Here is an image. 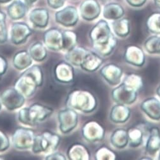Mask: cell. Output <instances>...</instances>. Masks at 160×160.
Instances as JSON below:
<instances>
[{"instance_id": "obj_1", "label": "cell", "mask_w": 160, "mask_h": 160, "mask_svg": "<svg viewBox=\"0 0 160 160\" xmlns=\"http://www.w3.org/2000/svg\"><path fill=\"white\" fill-rule=\"evenodd\" d=\"M89 36L95 52L102 57L110 56L117 46V39L108 22L104 20H101L93 27Z\"/></svg>"}, {"instance_id": "obj_2", "label": "cell", "mask_w": 160, "mask_h": 160, "mask_svg": "<svg viewBox=\"0 0 160 160\" xmlns=\"http://www.w3.org/2000/svg\"><path fill=\"white\" fill-rule=\"evenodd\" d=\"M142 86V78L140 75L129 73L125 77L122 83L112 90V99L118 104H132L136 101L138 92Z\"/></svg>"}, {"instance_id": "obj_3", "label": "cell", "mask_w": 160, "mask_h": 160, "mask_svg": "<svg viewBox=\"0 0 160 160\" xmlns=\"http://www.w3.org/2000/svg\"><path fill=\"white\" fill-rule=\"evenodd\" d=\"M44 82V74L41 67L31 66L21 74L17 80L14 88L25 98L32 97L38 88L42 86Z\"/></svg>"}, {"instance_id": "obj_4", "label": "cell", "mask_w": 160, "mask_h": 160, "mask_svg": "<svg viewBox=\"0 0 160 160\" xmlns=\"http://www.w3.org/2000/svg\"><path fill=\"white\" fill-rule=\"evenodd\" d=\"M66 104L68 108L84 113L93 112L98 105L96 97L90 91L74 89L67 96Z\"/></svg>"}, {"instance_id": "obj_5", "label": "cell", "mask_w": 160, "mask_h": 160, "mask_svg": "<svg viewBox=\"0 0 160 160\" xmlns=\"http://www.w3.org/2000/svg\"><path fill=\"white\" fill-rule=\"evenodd\" d=\"M52 113V108L36 102L31 105L29 107L20 109L18 114V120L25 125L33 127L46 120Z\"/></svg>"}, {"instance_id": "obj_6", "label": "cell", "mask_w": 160, "mask_h": 160, "mask_svg": "<svg viewBox=\"0 0 160 160\" xmlns=\"http://www.w3.org/2000/svg\"><path fill=\"white\" fill-rule=\"evenodd\" d=\"M60 141V136L56 133L45 131L41 134L35 136L31 149L34 154H49L57 150Z\"/></svg>"}, {"instance_id": "obj_7", "label": "cell", "mask_w": 160, "mask_h": 160, "mask_svg": "<svg viewBox=\"0 0 160 160\" xmlns=\"http://www.w3.org/2000/svg\"><path fill=\"white\" fill-rule=\"evenodd\" d=\"M35 136L34 132L32 129L18 127L13 133L12 143L17 149L28 150L31 149Z\"/></svg>"}, {"instance_id": "obj_8", "label": "cell", "mask_w": 160, "mask_h": 160, "mask_svg": "<svg viewBox=\"0 0 160 160\" xmlns=\"http://www.w3.org/2000/svg\"><path fill=\"white\" fill-rule=\"evenodd\" d=\"M25 99L15 88H7L0 95L2 105L9 111L21 108L25 102Z\"/></svg>"}, {"instance_id": "obj_9", "label": "cell", "mask_w": 160, "mask_h": 160, "mask_svg": "<svg viewBox=\"0 0 160 160\" xmlns=\"http://www.w3.org/2000/svg\"><path fill=\"white\" fill-rule=\"evenodd\" d=\"M58 120L60 132L63 134H67L77 126L78 115L75 110L67 107L58 112Z\"/></svg>"}, {"instance_id": "obj_10", "label": "cell", "mask_w": 160, "mask_h": 160, "mask_svg": "<svg viewBox=\"0 0 160 160\" xmlns=\"http://www.w3.org/2000/svg\"><path fill=\"white\" fill-rule=\"evenodd\" d=\"M82 135L88 142H99L104 138L105 129L101 123L96 121H88L82 127Z\"/></svg>"}, {"instance_id": "obj_11", "label": "cell", "mask_w": 160, "mask_h": 160, "mask_svg": "<svg viewBox=\"0 0 160 160\" xmlns=\"http://www.w3.org/2000/svg\"><path fill=\"white\" fill-rule=\"evenodd\" d=\"M99 73L108 84L115 86L120 84L123 70L117 64L110 63L102 67L99 70Z\"/></svg>"}, {"instance_id": "obj_12", "label": "cell", "mask_w": 160, "mask_h": 160, "mask_svg": "<svg viewBox=\"0 0 160 160\" xmlns=\"http://www.w3.org/2000/svg\"><path fill=\"white\" fill-rule=\"evenodd\" d=\"M54 75L57 82L62 84H70L73 81L75 77L73 67L67 61L60 62L55 67Z\"/></svg>"}, {"instance_id": "obj_13", "label": "cell", "mask_w": 160, "mask_h": 160, "mask_svg": "<svg viewBox=\"0 0 160 160\" xmlns=\"http://www.w3.org/2000/svg\"><path fill=\"white\" fill-rule=\"evenodd\" d=\"M125 61L133 66L141 67L146 62L145 55L143 50L135 45L126 46L123 54Z\"/></svg>"}, {"instance_id": "obj_14", "label": "cell", "mask_w": 160, "mask_h": 160, "mask_svg": "<svg viewBox=\"0 0 160 160\" xmlns=\"http://www.w3.org/2000/svg\"><path fill=\"white\" fill-rule=\"evenodd\" d=\"M32 31L29 27L24 23H15L10 31V41L15 44L19 45L24 43L31 35Z\"/></svg>"}, {"instance_id": "obj_15", "label": "cell", "mask_w": 160, "mask_h": 160, "mask_svg": "<svg viewBox=\"0 0 160 160\" xmlns=\"http://www.w3.org/2000/svg\"><path fill=\"white\" fill-rule=\"evenodd\" d=\"M44 44L50 50L58 51L63 49V32L56 28L48 30L43 36Z\"/></svg>"}, {"instance_id": "obj_16", "label": "cell", "mask_w": 160, "mask_h": 160, "mask_svg": "<svg viewBox=\"0 0 160 160\" xmlns=\"http://www.w3.org/2000/svg\"><path fill=\"white\" fill-rule=\"evenodd\" d=\"M141 110L151 120H160V101L151 97L144 99L141 104Z\"/></svg>"}, {"instance_id": "obj_17", "label": "cell", "mask_w": 160, "mask_h": 160, "mask_svg": "<svg viewBox=\"0 0 160 160\" xmlns=\"http://www.w3.org/2000/svg\"><path fill=\"white\" fill-rule=\"evenodd\" d=\"M56 21L65 26H74L78 20V15L77 10L75 7H68L58 12L55 15Z\"/></svg>"}, {"instance_id": "obj_18", "label": "cell", "mask_w": 160, "mask_h": 160, "mask_svg": "<svg viewBox=\"0 0 160 160\" xmlns=\"http://www.w3.org/2000/svg\"><path fill=\"white\" fill-rule=\"evenodd\" d=\"M104 60L96 52L89 51L84 57L80 67L88 72H94L98 70L102 65Z\"/></svg>"}, {"instance_id": "obj_19", "label": "cell", "mask_w": 160, "mask_h": 160, "mask_svg": "<svg viewBox=\"0 0 160 160\" xmlns=\"http://www.w3.org/2000/svg\"><path fill=\"white\" fill-rule=\"evenodd\" d=\"M82 17L88 21H91L100 14L101 8L99 4L96 0H85L80 8Z\"/></svg>"}, {"instance_id": "obj_20", "label": "cell", "mask_w": 160, "mask_h": 160, "mask_svg": "<svg viewBox=\"0 0 160 160\" xmlns=\"http://www.w3.org/2000/svg\"><path fill=\"white\" fill-rule=\"evenodd\" d=\"M130 115V109L127 105L117 103L110 111V119L115 123H124L128 121Z\"/></svg>"}, {"instance_id": "obj_21", "label": "cell", "mask_w": 160, "mask_h": 160, "mask_svg": "<svg viewBox=\"0 0 160 160\" xmlns=\"http://www.w3.org/2000/svg\"><path fill=\"white\" fill-rule=\"evenodd\" d=\"M160 150V130L157 127L149 129V136L146 144V152L151 156H154Z\"/></svg>"}, {"instance_id": "obj_22", "label": "cell", "mask_w": 160, "mask_h": 160, "mask_svg": "<svg viewBox=\"0 0 160 160\" xmlns=\"http://www.w3.org/2000/svg\"><path fill=\"white\" fill-rule=\"evenodd\" d=\"M67 155L71 160H88L91 158L88 148L81 143H74L70 146Z\"/></svg>"}, {"instance_id": "obj_23", "label": "cell", "mask_w": 160, "mask_h": 160, "mask_svg": "<svg viewBox=\"0 0 160 160\" xmlns=\"http://www.w3.org/2000/svg\"><path fill=\"white\" fill-rule=\"evenodd\" d=\"M89 49L81 46H75L66 52L65 60L73 66L80 67Z\"/></svg>"}, {"instance_id": "obj_24", "label": "cell", "mask_w": 160, "mask_h": 160, "mask_svg": "<svg viewBox=\"0 0 160 160\" xmlns=\"http://www.w3.org/2000/svg\"><path fill=\"white\" fill-rule=\"evenodd\" d=\"M33 60L29 51L25 50L19 51L16 52L13 58V65L18 70H25L32 64Z\"/></svg>"}, {"instance_id": "obj_25", "label": "cell", "mask_w": 160, "mask_h": 160, "mask_svg": "<svg viewBox=\"0 0 160 160\" xmlns=\"http://www.w3.org/2000/svg\"><path fill=\"white\" fill-rule=\"evenodd\" d=\"M110 142L114 148L124 149L128 144L127 130L122 128L115 129L110 137Z\"/></svg>"}, {"instance_id": "obj_26", "label": "cell", "mask_w": 160, "mask_h": 160, "mask_svg": "<svg viewBox=\"0 0 160 160\" xmlns=\"http://www.w3.org/2000/svg\"><path fill=\"white\" fill-rule=\"evenodd\" d=\"M30 20L37 28H44L49 21V13L45 9H35L30 13Z\"/></svg>"}, {"instance_id": "obj_27", "label": "cell", "mask_w": 160, "mask_h": 160, "mask_svg": "<svg viewBox=\"0 0 160 160\" xmlns=\"http://www.w3.org/2000/svg\"><path fill=\"white\" fill-rule=\"evenodd\" d=\"M128 144L132 148H138L141 145L144 139V132L139 127H132L127 130Z\"/></svg>"}, {"instance_id": "obj_28", "label": "cell", "mask_w": 160, "mask_h": 160, "mask_svg": "<svg viewBox=\"0 0 160 160\" xmlns=\"http://www.w3.org/2000/svg\"><path fill=\"white\" fill-rule=\"evenodd\" d=\"M124 15L123 8L118 4L110 3L106 5L103 10V17L108 20H118Z\"/></svg>"}, {"instance_id": "obj_29", "label": "cell", "mask_w": 160, "mask_h": 160, "mask_svg": "<svg viewBox=\"0 0 160 160\" xmlns=\"http://www.w3.org/2000/svg\"><path fill=\"white\" fill-rule=\"evenodd\" d=\"M29 52L32 60L37 62L44 61L48 55L46 47L41 42H36L32 44Z\"/></svg>"}, {"instance_id": "obj_30", "label": "cell", "mask_w": 160, "mask_h": 160, "mask_svg": "<svg viewBox=\"0 0 160 160\" xmlns=\"http://www.w3.org/2000/svg\"><path fill=\"white\" fill-rule=\"evenodd\" d=\"M112 26L115 34L120 38H125L130 33V21L127 18L115 20Z\"/></svg>"}, {"instance_id": "obj_31", "label": "cell", "mask_w": 160, "mask_h": 160, "mask_svg": "<svg viewBox=\"0 0 160 160\" xmlns=\"http://www.w3.org/2000/svg\"><path fill=\"white\" fill-rule=\"evenodd\" d=\"M26 7L23 3L17 1L12 3L8 9V12L10 17L14 20H17L22 18L26 13Z\"/></svg>"}, {"instance_id": "obj_32", "label": "cell", "mask_w": 160, "mask_h": 160, "mask_svg": "<svg viewBox=\"0 0 160 160\" xmlns=\"http://www.w3.org/2000/svg\"><path fill=\"white\" fill-rule=\"evenodd\" d=\"M145 50L149 54H160V37L152 36L148 38L144 44Z\"/></svg>"}, {"instance_id": "obj_33", "label": "cell", "mask_w": 160, "mask_h": 160, "mask_svg": "<svg viewBox=\"0 0 160 160\" xmlns=\"http://www.w3.org/2000/svg\"><path fill=\"white\" fill-rule=\"evenodd\" d=\"M147 28L151 33L160 34V12L152 13L147 19Z\"/></svg>"}, {"instance_id": "obj_34", "label": "cell", "mask_w": 160, "mask_h": 160, "mask_svg": "<svg viewBox=\"0 0 160 160\" xmlns=\"http://www.w3.org/2000/svg\"><path fill=\"white\" fill-rule=\"evenodd\" d=\"M77 42V34L70 31H65L63 32V49L65 52L76 46Z\"/></svg>"}, {"instance_id": "obj_35", "label": "cell", "mask_w": 160, "mask_h": 160, "mask_svg": "<svg viewBox=\"0 0 160 160\" xmlns=\"http://www.w3.org/2000/svg\"><path fill=\"white\" fill-rule=\"evenodd\" d=\"M95 159L98 160H113L117 159V155L110 148L102 146L96 151Z\"/></svg>"}, {"instance_id": "obj_36", "label": "cell", "mask_w": 160, "mask_h": 160, "mask_svg": "<svg viewBox=\"0 0 160 160\" xmlns=\"http://www.w3.org/2000/svg\"><path fill=\"white\" fill-rule=\"evenodd\" d=\"M8 33L5 25V15L0 12V44H4L7 41Z\"/></svg>"}, {"instance_id": "obj_37", "label": "cell", "mask_w": 160, "mask_h": 160, "mask_svg": "<svg viewBox=\"0 0 160 160\" xmlns=\"http://www.w3.org/2000/svg\"><path fill=\"white\" fill-rule=\"evenodd\" d=\"M10 146V141L7 135L0 130V153L7 151Z\"/></svg>"}, {"instance_id": "obj_38", "label": "cell", "mask_w": 160, "mask_h": 160, "mask_svg": "<svg viewBox=\"0 0 160 160\" xmlns=\"http://www.w3.org/2000/svg\"><path fill=\"white\" fill-rule=\"evenodd\" d=\"M45 159L46 160H65L67 159V158L62 153L54 151L48 154L46 156Z\"/></svg>"}, {"instance_id": "obj_39", "label": "cell", "mask_w": 160, "mask_h": 160, "mask_svg": "<svg viewBox=\"0 0 160 160\" xmlns=\"http://www.w3.org/2000/svg\"><path fill=\"white\" fill-rule=\"evenodd\" d=\"M8 69V62L3 56L0 55V76L3 75Z\"/></svg>"}, {"instance_id": "obj_40", "label": "cell", "mask_w": 160, "mask_h": 160, "mask_svg": "<svg viewBox=\"0 0 160 160\" xmlns=\"http://www.w3.org/2000/svg\"><path fill=\"white\" fill-rule=\"evenodd\" d=\"M49 5L53 8H58L62 7L65 0H48Z\"/></svg>"}, {"instance_id": "obj_41", "label": "cell", "mask_w": 160, "mask_h": 160, "mask_svg": "<svg viewBox=\"0 0 160 160\" xmlns=\"http://www.w3.org/2000/svg\"><path fill=\"white\" fill-rule=\"evenodd\" d=\"M146 1V0H127V2L129 5L136 7L143 5L145 3Z\"/></svg>"}, {"instance_id": "obj_42", "label": "cell", "mask_w": 160, "mask_h": 160, "mask_svg": "<svg viewBox=\"0 0 160 160\" xmlns=\"http://www.w3.org/2000/svg\"><path fill=\"white\" fill-rule=\"evenodd\" d=\"M156 94L159 96V98H160V84L158 86V87L156 89Z\"/></svg>"}, {"instance_id": "obj_43", "label": "cell", "mask_w": 160, "mask_h": 160, "mask_svg": "<svg viewBox=\"0 0 160 160\" xmlns=\"http://www.w3.org/2000/svg\"><path fill=\"white\" fill-rule=\"evenodd\" d=\"M25 1L28 4H31L32 3L34 2L35 1H36V0H25Z\"/></svg>"}, {"instance_id": "obj_44", "label": "cell", "mask_w": 160, "mask_h": 160, "mask_svg": "<svg viewBox=\"0 0 160 160\" xmlns=\"http://www.w3.org/2000/svg\"><path fill=\"white\" fill-rule=\"evenodd\" d=\"M154 2H155L156 5L158 7L160 8V0H154Z\"/></svg>"}, {"instance_id": "obj_45", "label": "cell", "mask_w": 160, "mask_h": 160, "mask_svg": "<svg viewBox=\"0 0 160 160\" xmlns=\"http://www.w3.org/2000/svg\"><path fill=\"white\" fill-rule=\"evenodd\" d=\"M11 1V0H0V3H7Z\"/></svg>"}, {"instance_id": "obj_46", "label": "cell", "mask_w": 160, "mask_h": 160, "mask_svg": "<svg viewBox=\"0 0 160 160\" xmlns=\"http://www.w3.org/2000/svg\"><path fill=\"white\" fill-rule=\"evenodd\" d=\"M140 159H152L149 157H144V158H141Z\"/></svg>"}, {"instance_id": "obj_47", "label": "cell", "mask_w": 160, "mask_h": 160, "mask_svg": "<svg viewBox=\"0 0 160 160\" xmlns=\"http://www.w3.org/2000/svg\"><path fill=\"white\" fill-rule=\"evenodd\" d=\"M2 101H1V100H0V111H1V110H2Z\"/></svg>"}, {"instance_id": "obj_48", "label": "cell", "mask_w": 160, "mask_h": 160, "mask_svg": "<svg viewBox=\"0 0 160 160\" xmlns=\"http://www.w3.org/2000/svg\"><path fill=\"white\" fill-rule=\"evenodd\" d=\"M158 159L160 160V151L159 152V154H158Z\"/></svg>"}, {"instance_id": "obj_49", "label": "cell", "mask_w": 160, "mask_h": 160, "mask_svg": "<svg viewBox=\"0 0 160 160\" xmlns=\"http://www.w3.org/2000/svg\"><path fill=\"white\" fill-rule=\"evenodd\" d=\"M0 159H3V158L2 156H0Z\"/></svg>"}, {"instance_id": "obj_50", "label": "cell", "mask_w": 160, "mask_h": 160, "mask_svg": "<svg viewBox=\"0 0 160 160\" xmlns=\"http://www.w3.org/2000/svg\"><path fill=\"white\" fill-rule=\"evenodd\" d=\"M159 55H160V54H159Z\"/></svg>"}]
</instances>
